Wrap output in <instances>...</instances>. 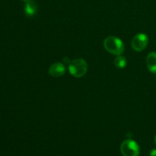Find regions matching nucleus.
<instances>
[{"label": "nucleus", "instance_id": "1", "mask_svg": "<svg viewBox=\"0 0 156 156\" xmlns=\"http://www.w3.org/2000/svg\"><path fill=\"white\" fill-rule=\"evenodd\" d=\"M105 50L115 56H120L124 52V44L120 38L114 36H109L104 41Z\"/></svg>", "mask_w": 156, "mask_h": 156}, {"label": "nucleus", "instance_id": "2", "mask_svg": "<svg viewBox=\"0 0 156 156\" xmlns=\"http://www.w3.org/2000/svg\"><path fill=\"white\" fill-rule=\"evenodd\" d=\"M69 73L75 78H81L85 76L88 70V64L83 59H75L69 64Z\"/></svg>", "mask_w": 156, "mask_h": 156}, {"label": "nucleus", "instance_id": "3", "mask_svg": "<svg viewBox=\"0 0 156 156\" xmlns=\"http://www.w3.org/2000/svg\"><path fill=\"white\" fill-rule=\"evenodd\" d=\"M120 152L123 156H139L140 149L136 142L132 140H126L122 143Z\"/></svg>", "mask_w": 156, "mask_h": 156}, {"label": "nucleus", "instance_id": "4", "mask_svg": "<svg viewBox=\"0 0 156 156\" xmlns=\"http://www.w3.org/2000/svg\"><path fill=\"white\" fill-rule=\"evenodd\" d=\"M149 44V38L146 34L140 33L133 37L131 41V47L135 51L141 52L144 50Z\"/></svg>", "mask_w": 156, "mask_h": 156}, {"label": "nucleus", "instance_id": "5", "mask_svg": "<svg viewBox=\"0 0 156 156\" xmlns=\"http://www.w3.org/2000/svg\"><path fill=\"white\" fill-rule=\"evenodd\" d=\"M66 66L62 62H55L52 64L48 69V73L52 77L59 78L62 76L66 73Z\"/></svg>", "mask_w": 156, "mask_h": 156}, {"label": "nucleus", "instance_id": "6", "mask_svg": "<svg viewBox=\"0 0 156 156\" xmlns=\"http://www.w3.org/2000/svg\"><path fill=\"white\" fill-rule=\"evenodd\" d=\"M146 62L149 72L156 74V52H151L147 55Z\"/></svg>", "mask_w": 156, "mask_h": 156}, {"label": "nucleus", "instance_id": "7", "mask_svg": "<svg viewBox=\"0 0 156 156\" xmlns=\"http://www.w3.org/2000/svg\"><path fill=\"white\" fill-rule=\"evenodd\" d=\"M24 12H25L26 15L28 17H32L36 15L37 12V3H35L34 0H29L26 2L25 6H24Z\"/></svg>", "mask_w": 156, "mask_h": 156}, {"label": "nucleus", "instance_id": "8", "mask_svg": "<svg viewBox=\"0 0 156 156\" xmlns=\"http://www.w3.org/2000/svg\"><path fill=\"white\" fill-rule=\"evenodd\" d=\"M114 63L117 68L123 69L126 67V64H127V59L123 56L120 55V56H117V58L114 59Z\"/></svg>", "mask_w": 156, "mask_h": 156}, {"label": "nucleus", "instance_id": "9", "mask_svg": "<svg viewBox=\"0 0 156 156\" xmlns=\"http://www.w3.org/2000/svg\"><path fill=\"white\" fill-rule=\"evenodd\" d=\"M150 156H156V149H152L150 152Z\"/></svg>", "mask_w": 156, "mask_h": 156}, {"label": "nucleus", "instance_id": "10", "mask_svg": "<svg viewBox=\"0 0 156 156\" xmlns=\"http://www.w3.org/2000/svg\"><path fill=\"white\" fill-rule=\"evenodd\" d=\"M21 1H23V2H28L29 0H21Z\"/></svg>", "mask_w": 156, "mask_h": 156}, {"label": "nucleus", "instance_id": "11", "mask_svg": "<svg viewBox=\"0 0 156 156\" xmlns=\"http://www.w3.org/2000/svg\"><path fill=\"white\" fill-rule=\"evenodd\" d=\"M155 145H156V135H155Z\"/></svg>", "mask_w": 156, "mask_h": 156}]
</instances>
